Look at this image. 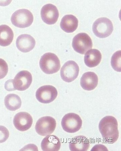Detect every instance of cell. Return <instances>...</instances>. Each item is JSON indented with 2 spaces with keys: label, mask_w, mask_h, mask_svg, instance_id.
<instances>
[{
  "label": "cell",
  "mask_w": 121,
  "mask_h": 151,
  "mask_svg": "<svg viewBox=\"0 0 121 151\" xmlns=\"http://www.w3.org/2000/svg\"><path fill=\"white\" fill-rule=\"evenodd\" d=\"M58 94L57 90L55 87L52 85H44L37 89L36 97L41 103L49 104L56 99Z\"/></svg>",
  "instance_id": "ba28073f"
},
{
  "label": "cell",
  "mask_w": 121,
  "mask_h": 151,
  "mask_svg": "<svg viewBox=\"0 0 121 151\" xmlns=\"http://www.w3.org/2000/svg\"><path fill=\"white\" fill-rule=\"evenodd\" d=\"M9 136V132L6 128L0 126V143L5 142Z\"/></svg>",
  "instance_id": "603a6c76"
},
{
  "label": "cell",
  "mask_w": 121,
  "mask_h": 151,
  "mask_svg": "<svg viewBox=\"0 0 121 151\" xmlns=\"http://www.w3.org/2000/svg\"><path fill=\"white\" fill-rule=\"evenodd\" d=\"M101 59L102 54L100 51L95 49L88 50L84 57L85 64L89 68L97 66Z\"/></svg>",
  "instance_id": "ac0fdd59"
},
{
  "label": "cell",
  "mask_w": 121,
  "mask_h": 151,
  "mask_svg": "<svg viewBox=\"0 0 121 151\" xmlns=\"http://www.w3.org/2000/svg\"><path fill=\"white\" fill-rule=\"evenodd\" d=\"M78 23V19L76 17L72 14H67L61 19L60 27L65 32L71 33L76 30Z\"/></svg>",
  "instance_id": "2e32d148"
},
{
  "label": "cell",
  "mask_w": 121,
  "mask_h": 151,
  "mask_svg": "<svg viewBox=\"0 0 121 151\" xmlns=\"http://www.w3.org/2000/svg\"><path fill=\"white\" fill-rule=\"evenodd\" d=\"M13 80H9L7 81L5 84V88L6 91H15V89L14 88L13 83Z\"/></svg>",
  "instance_id": "cb8c5ba5"
},
{
  "label": "cell",
  "mask_w": 121,
  "mask_h": 151,
  "mask_svg": "<svg viewBox=\"0 0 121 151\" xmlns=\"http://www.w3.org/2000/svg\"><path fill=\"white\" fill-rule=\"evenodd\" d=\"M8 66L4 60L0 58V79L4 78L8 74Z\"/></svg>",
  "instance_id": "7402d4cb"
},
{
  "label": "cell",
  "mask_w": 121,
  "mask_h": 151,
  "mask_svg": "<svg viewBox=\"0 0 121 151\" xmlns=\"http://www.w3.org/2000/svg\"><path fill=\"white\" fill-rule=\"evenodd\" d=\"M121 50L117 51L112 56L111 59V65L115 71L121 72Z\"/></svg>",
  "instance_id": "44dd1931"
},
{
  "label": "cell",
  "mask_w": 121,
  "mask_h": 151,
  "mask_svg": "<svg viewBox=\"0 0 121 151\" xmlns=\"http://www.w3.org/2000/svg\"><path fill=\"white\" fill-rule=\"evenodd\" d=\"M41 16L45 23L48 25H53L56 23L58 19L59 11L56 6L51 4H48L42 7Z\"/></svg>",
  "instance_id": "8fae6325"
},
{
  "label": "cell",
  "mask_w": 121,
  "mask_h": 151,
  "mask_svg": "<svg viewBox=\"0 0 121 151\" xmlns=\"http://www.w3.org/2000/svg\"><path fill=\"white\" fill-rule=\"evenodd\" d=\"M14 38L13 30L6 25L0 26V45L7 47L11 44Z\"/></svg>",
  "instance_id": "d6986e66"
},
{
  "label": "cell",
  "mask_w": 121,
  "mask_h": 151,
  "mask_svg": "<svg viewBox=\"0 0 121 151\" xmlns=\"http://www.w3.org/2000/svg\"><path fill=\"white\" fill-rule=\"evenodd\" d=\"M60 147L59 138L54 135L47 136L41 143V148L43 151H59Z\"/></svg>",
  "instance_id": "e0dca14e"
},
{
  "label": "cell",
  "mask_w": 121,
  "mask_h": 151,
  "mask_svg": "<svg viewBox=\"0 0 121 151\" xmlns=\"http://www.w3.org/2000/svg\"><path fill=\"white\" fill-rule=\"evenodd\" d=\"M118 123L116 119L112 116H107L100 121L99 125V131L105 142H115L119 136Z\"/></svg>",
  "instance_id": "6da1fadb"
},
{
  "label": "cell",
  "mask_w": 121,
  "mask_h": 151,
  "mask_svg": "<svg viewBox=\"0 0 121 151\" xmlns=\"http://www.w3.org/2000/svg\"><path fill=\"white\" fill-rule=\"evenodd\" d=\"M32 81L30 73L27 70H22L17 74L13 80L14 88L20 91H25L30 86Z\"/></svg>",
  "instance_id": "30bf717a"
},
{
  "label": "cell",
  "mask_w": 121,
  "mask_h": 151,
  "mask_svg": "<svg viewBox=\"0 0 121 151\" xmlns=\"http://www.w3.org/2000/svg\"><path fill=\"white\" fill-rule=\"evenodd\" d=\"M4 104L8 110L15 111L20 108L22 101L18 95L10 94L7 95L5 98Z\"/></svg>",
  "instance_id": "ffe728a7"
},
{
  "label": "cell",
  "mask_w": 121,
  "mask_h": 151,
  "mask_svg": "<svg viewBox=\"0 0 121 151\" xmlns=\"http://www.w3.org/2000/svg\"><path fill=\"white\" fill-rule=\"evenodd\" d=\"M13 123L17 129L23 132L31 128L33 123V119L28 113L21 112L14 116Z\"/></svg>",
  "instance_id": "7c38bea8"
},
{
  "label": "cell",
  "mask_w": 121,
  "mask_h": 151,
  "mask_svg": "<svg viewBox=\"0 0 121 151\" xmlns=\"http://www.w3.org/2000/svg\"><path fill=\"white\" fill-rule=\"evenodd\" d=\"M93 31L97 37L105 38L109 36L113 30L112 22L106 18H101L94 22L92 27Z\"/></svg>",
  "instance_id": "3957f363"
},
{
  "label": "cell",
  "mask_w": 121,
  "mask_h": 151,
  "mask_svg": "<svg viewBox=\"0 0 121 151\" xmlns=\"http://www.w3.org/2000/svg\"><path fill=\"white\" fill-rule=\"evenodd\" d=\"M98 78L95 73L88 72L85 73L81 78L80 83L84 89L91 91L95 89L97 86Z\"/></svg>",
  "instance_id": "5bb4252c"
},
{
  "label": "cell",
  "mask_w": 121,
  "mask_h": 151,
  "mask_svg": "<svg viewBox=\"0 0 121 151\" xmlns=\"http://www.w3.org/2000/svg\"><path fill=\"white\" fill-rule=\"evenodd\" d=\"M72 46L77 53L84 55L92 48L93 42L91 38L87 34L81 33L75 36L73 39Z\"/></svg>",
  "instance_id": "8992f818"
},
{
  "label": "cell",
  "mask_w": 121,
  "mask_h": 151,
  "mask_svg": "<svg viewBox=\"0 0 121 151\" xmlns=\"http://www.w3.org/2000/svg\"><path fill=\"white\" fill-rule=\"evenodd\" d=\"M83 121L80 117L74 113L67 114L63 118L61 125L66 132L74 133L78 131L81 127Z\"/></svg>",
  "instance_id": "5b68a950"
},
{
  "label": "cell",
  "mask_w": 121,
  "mask_h": 151,
  "mask_svg": "<svg viewBox=\"0 0 121 151\" xmlns=\"http://www.w3.org/2000/svg\"><path fill=\"white\" fill-rule=\"evenodd\" d=\"M40 65L42 71L47 74L58 72L60 68L58 58L54 53L51 52L46 53L41 57Z\"/></svg>",
  "instance_id": "7a4b0ae2"
},
{
  "label": "cell",
  "mask_w": 121,
  "mask_h": 151,
  "mask_svg": "<svg viewBox=\"0 0 121 151\" xmlns=\"http://www.w3.org/2000/svg\"><path fill=\"white\" fill-rule=\"evenodd\" d=\"M11 20L14 26L20 28H25L30 26L33 23V14L28 10H18L12 14Z\"/></svg>",
  "instance_id": "277c9868"
},
{
  "label": "cell",
  "mask_w": 121,
  "mask_h": 151,
  "mask_svg": "<svg viewBox=\"0 0 121 151\" xmlns=\"http://www.w3.org/2000/svg\"><path fill=\"white\" fill-rule=\"evenodd\" d=\"M89 145L88 138L84 136H78L72 139L69 143V147L71 151H87Z\"/></svg>",
  "instance_id": "9a60e30c"
},
{
  "label": "cell",
  "mask_w": 121,
  "mask_h": 151,
  "mask_svg": "<svg viewBox=\"0 0 121 151\" xmlns=\"http://www.w3.org/2000/svg\"><path fill=\"white\" fill-rule=\"evenodd\" d=\"M35 41L32 36L27 34L19 36L17 39L16 45L18 49L23 52H28L35 47Z\"/></svg>",
  "instance_id": "4fadbf2b"
},
{
  "label": "cell",
  "mask_w": 121,
  "mask_h": 151,
  "mask_svg": "<svg viewBox=\"0 0 121 151\" xmlns=\"http://www.w3.org/2000/svg\"><path fill=\"white\" fill-rule=\"evenodd\" d=\"M56 126L55 119L50 116L42 117L36 122L35 129L36 132L40 135L46 136L51 134Z\"/></svg>",
  "instance_id": "52a82bcc"
},
{
  "label": "cell",
  "mask_w": 121,
  "mask_h": 151,
  "mask_svg": "<svg viewBox=\"0 0 121 151\" xmlns=\"http://www.w3.org/2000/svg\"><path fill=\"white\" fill-rule=\"evenodd\" d=\"M79 71L77 63L74 61L69 60L65 63L60 69V76L64 81L71 82L77 78Z\"/></svg>",
  "instance_id": "9c48e42d"
}]
</instances>
